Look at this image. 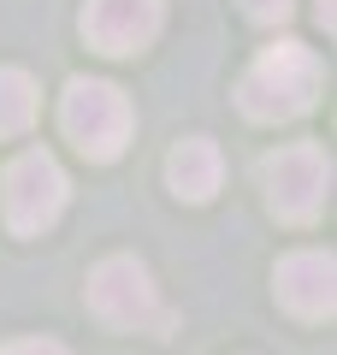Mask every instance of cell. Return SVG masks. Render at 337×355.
<instances>
[{"instance_id": "cell-11", "label": "cell", "mask_w": 337, "mask_h": 355, "mask_svg": "<svg viewBox=\"0 0 337 355\" xmlns=\"http://www.w3.org/2000/svg\"><path fill=\"white\" fill-rule=\"evenodd\" d=\"M243 12L254 24H278V18H290V0H243Z\"/></svg>"}, {"instance_id": "cell-9", "label": "cell", "mask_w": 337, "mask_h": 355, "mask_svg": "<svg viewBox=\"0 0 337 355\" xmlns=\"http://www.w3.org/2000/svg\"><path fill=\"white\" fill-rule=\"evenodd\" d=\"M36 119V83L18 65H0V137H18Z\"/></svg>"}, {"instance_id": "cell-10", "label": "cell", "mask_w": 337, "mask_h": 355, "mask_svg": "<svg viewBox=\"0 0 337 355\" xmlns=\"http://www.w3.org/2000/svg\"><path fill=\"white\" fill-rule=\"evenodd\" d=\"M0 355H71V349L53 338H12V343H0Z\"/></svg>"}, {"instance_id": "cell-7", "label": "cell", "mask_w": 337, "mask_h": 355, "mask_svg": "<svg viewBox=\"0 0 337 355\" xmlns=\"http://www.w3.org/2000/svg\"><path fill=\"white\" fill-rule=\"evenodd\" d=\"M331 279H337V266H331L325 249H296V254L278 261V279L273 284H278V302H284L296 320H325L331 302H337Z\"/></svg>"}, {"instance_id": "cell-2", "label": "cell", "mask_w": 337, "mask_h": 355, "mask_svg": "<svg viewBox=\"0 0 337 355\" xmlns=\"http://www.w3.org/2000/svg\"><path fill=\"white\" fill-rule=\"evenodd\" d=\"M89 314L112 331H142V326L172 331V314L160 308V291H154L148 266L130 261V254H112V261H101L89 272Z\"/></svg>"}, {"instance_id": "cell-6", "label": "cell", "mask_w": 337, "mask_h": 355, "mask_svg": "<svg viewBox=\"0 0 337 355\" xmlns=\"http://www.w3.org/2000/svg\"><path fill=\"white\" fill-rule=\"evenodd\" d=\"M160 30V0H89L83 6V36L101 53H137Z\"/></svg>"}, {"instance_id": "cell-8", "label": "cell", "mask_w": 337, "mask_h": 355, "mask_svg": "<svg viewBox=\"0 0 337 355\" xmlns=\"http://www.w3.org/2000/svg\"><path fill=\"white\" fill-rule=\"evenodd\" d=\"M219 148H213L207 137H184L172 154H166V178H172V190L184 196V202H213V190H219Z\"/></svg>"}, {"instance_id": "cell-3", "label": "cell", "mask_w": 337, "mask_h": 355, "mask_svg": "<svg viewBox=\"0 0 337 355\" xmlns=\"http://www.w3.org/2000/svg\"><path fill=\"white\" fill-rule=\"evenodd\" d=\"M65 137L89 154V160H119L130 142V101L125 89L101 83V77H77L65 89Z\"/></svg>"}, {"instance_id": "cell-5", "label": "cell", "mask_w": 337, "mask_h": 355, "mask_svg": "<svg viewBox=\"0 0 337 355\" xmlns=\"http://www.w3.org/2000/svg\"><path fill=\"white\" fill-rule=\"evenodd\" d=\"M65 214V172L53 154L30 148L12 160V172H6V225L18 231V237H36V231H48L53 219Z\"/></svg>"}, {"instance_id": "cell-1", "label": "cell", "mask_w": 337, "mask_h": 355, "mask_svg": "<svg viewBox=\"0 0 337 355\" xmlns=\"http://www.w3.org/2000/svg\"><path fill=\"white\" fill-rule=\"evenodd\" d=\"M320 60H313V48H302V42H278V48H266L261 60L243 71V89L237 101L249 119H261V125H278V119H296L313 107V95H320Z\"/></svg>"}, {"instance_id": "cell-12", "label": "cell", "mask_w": 337, "mask_h": 355, "mask_svg": "<svg viewBox=\"0 0 337 355\" xmlns=\"http://www.w3.org/2000/svg\"><path fill=\"white\" fill-rule=\"evenodd\" d=\"M320 24H325V30H331V0H320Z\"/></svg>"}, {"instance_id": "cell-4", "label": "cell", "mask_w": 337, "mask_h": 355, "mask_svg": "<svg viewBox=\"0 0 337 355\" xmlns=\"http://www.w3.org/2000/svg\"><path fill=\"white\" fill-rule=\"evenodd\" d=\"M261 184H266V202H273L278 219L308 225V219L325 207L331 160H325L313 142H290V148H278V154H266V160H261Z\"/></svg>"}]
</instances>
